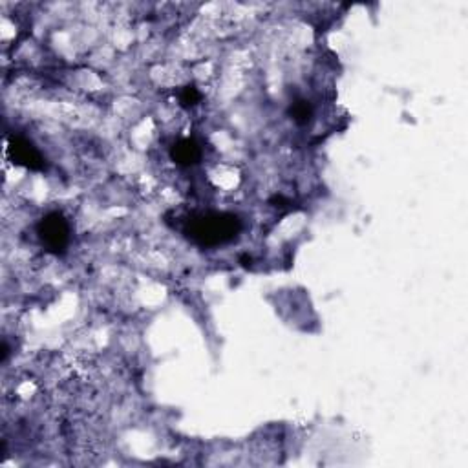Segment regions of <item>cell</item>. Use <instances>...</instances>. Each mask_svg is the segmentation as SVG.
Instances as JSON below:
<instances>
[{
	"instance_id": "cell-1",
	"label": "cell",
	"mask_w": 468,
	"mask_h": 468,
	"mask_svg": "<svg viewBox=\"0 0 468 468\" xmlns=\"http://www.w3.org/2000/svg\"><path fill=\"white\" fill-rule=\"evenodd\" d=\"M240 229V221L236 216L223 214V212H210L194 218L188 232L193 240L201 245H218V243L229 242Z\"/></svg>"
},
{
	"instance_id": "cell-2",
	"label": "cell",
	"mask_w": 468,
	"mask_h": 468,
	"mask_svg": "<svg viewBox=\"0 0 468 468\" xmlns=\"http://www.w3.org/2000/svg\"><path fill=\"white\" fill-rule=\"evenodd\" d=\"M39 236L50 251H62L66 247L70 229L66 220L59 212H51L39 223Z\"/></svg>"
},
{
	"instance_id": "cell-3",
	"label": "cell",
	"mask_w": 468,
	"mask_h": 468,
	"mask_svg": "<svg viewBox=\"0 0 468 468\" xmlns=\"http://www.w3.org/2000/svg\"><path fill=\"white\" fill-rule=\"evenodd\" d=\"M12 150L17 163H24V165L32 167V169H40V167H42V158H40V154L37 152V149H35L34 145L28 143V141H24V139H15Z\"/></svg>"
},
{
	"instance_id": "cell-4",
	"label": "cell",
	"mask_w": 468,
	"mask_h": 468,
	"mask_svg": "<svg viewBox=\"0 0 468 468\" xmlns=\"http://www.w3.org/2000/svg\"><path fill=\"white\" fill-rule=\"evenodd\" d=\"M172 160L180 165H193L199 160V147L190 139H183L172 149Z\"/></svg>"
},
{
	"instance_id": "cell-5",
	"label": "cell",
	"mask_w": 468,
	"mask_h": 468,
	"mask_svg": "<svg viewBox=\"0 0 468 468\" xmlns=\"http://www.w3.org/2000/svg\"><path fill=\"white\" fill-rule=\"evenodd\" d=\"M291 114L297 123H308L311 117V106L306 101H297L291 108Z\"/></svg>"
},
{
	"instance_id": "cell-6",
	"label": "cell",
	"mask_w": 468,
	"mask_h": 468,
	"mask_svg": "<svg viewBox=\"0 0 468 468\" xmlns=\"http://www.w3.org/2000/svg\"><path fill=\"white\" fill-rule=\"evenodd\" d=\"M199 99V94L196 92L194 88H187L185 90V94H183V101L187 103V105H194V101Z\"/></svg>"
}]
</instances>
